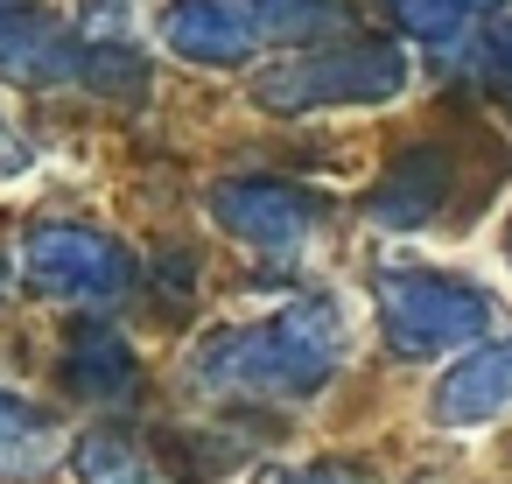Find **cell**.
<instances>
[{
    "label": "cell",
    "instance_id": "2",
    "mask_svg": "<svg viewBox=\"0 0 512 484\" xmlns=\"http://www.w3.org/2000/svg\"><path fill=\"white\" fill-rule=\"evenodd\" d=\"M379 330L400 358H449L491 330V295L456 274H379Z\"/></svg>",
    "mask_w": 512,
    "mask_h": 484
},
{
    "label": "cell",
    "instance_id": "16",
    "mask_svg": "<svg viewBox=\"0 0 512 484\" xmlns=\"http://www.w3.org/2000/svg\"><path fill=\"white\" fill-rule=\"evenodd\" d=\"M29 162H36V155H29V141H22L8 120H0V176H29Z\"/></svg>",
    "mask_w": 512,
    "mask_h": 484
},
{
    "label": "cell",
    "instance_id": "19",
    "mask_svg": "<svg viewBox=\"0 0 512 484\" xmlns=\"http://www.w3.org/2000/svg\"><path fill=\"white\" fill-rule=\"evenodd\" d=\"M8 281H15V274H8V260H0V302H8Z\"/></svg>",
    "mask_w": 512,
    "mask_h": 484
},
{
    "label": "cell",
    "instance_id": "3",
    "mask_svg": "<svg viewBox=\"0 0 512 484\" xmlns=\"http://www.w3.org/2000/svg\"><path fill=\"white\" fill-rule=\"evenodd\" d=\"M407 85V50L393 43H337L288 64H267L253 78V99L267 113H316V106H379Z\"/></svg>",
    "mask_w": 512,
    "mask_h": 484
},
{
    "label": "cell",
    "instance_id": "12",
    "mask_svg": "<svg viewBox=\"0 0 512 484\" xmlns=\"http://www.w3.org/2000/svg\"><path fill=\"white\" fill-rule=\"evenodd\" d=\"M78 477L85 484H141L148 477V456L127 442V435H92L78 449Z\"/></svg>",
    "mask_w": 512,
    "mask_h": 484
},
{
    "label": "cell",
    "instance_id": "15",
    "mask_svg": "<svg viewBox=\"0 0 512 484\" xmlns=\"http://www.w3.org/2000/svg\"><path fill=\"white\" fill-rule=\"evenodd\" d=\"M85 85L92 92H113V99H141V57H127V50H85Z\"/></svg>",
    "mask_w": 512,
    "mask_h": 484
},
{
    "label": "cell",
    "instance_id": "7",
    "mask_svg": "<svg viewBox=\"0 0 512 484\" xmlns=\"http://www.w3.org/2000/svg\"><path fill=\"white\" fill-rule=\"evenodd\" d=\"M78 64H85V50L71 43L64 15H50V8H8L0 15V78L8 85L43 92V85L78 78Z\"/></svg>",
    "mask_w": 512,
    "mask_h": 484
},
{
    "label": "cell",
    "instance_id": "4",
    "mask_svg": "<svg viewBox=\"0 0 512 484\" xmlns=\"http://www.w3.org/2000/svg\"><path fill=\"white\" fill-rule=\"evenodd\" d=\"M22 274L50 295V302H120L134 288V260L120 239L92 232V225H36L22 239Z\"/></svg>",
    "mask_w": 512,
    "mask_h": 484
},
{
    "label": "cell",
    "instance_id": "11",
    "mask_svg": "<svg viewBox=\"0 0 512 484\" xmlns=\"http://www.w3.org/2000/svg\"><path fill=\"white\" fill-rule=\"evenodd\" d=\"M64 379H71L78 400L113 407V400L134 393V351H127L113 330H78V337H71V358H64Z\"/></svg>",
    "mask_w": 512,
    "mask_h": 484
},
{
    "label": "cell",
    "instance_id": "5",
    "mask_svg": "<svg viewBox=\"0 0 512 484\" xmlns=\"http://www.w3.org/2000/svg\"><path fill=\"white\" fill-rule=\"evenodd\" d=\"M211 218L260 260H295L316 225H323V204L295 183H267V176H239V183H211Z\"/></svg>",
    "mask_w": 512,
    "mask_h": 484
},
{
    "label": "cell",
    "instance_id": "9",
    "mask_svg": "<svg viewBox=\"0 0 512 484\" xmlns=\"http://www.w3.org/2000/svg\"><path fill=\"white\" fill-rule=\"evenodd\" d=\"M449 183H456V162H449V148H407L386 176H379V190H372V218L379 225H393V232H414V225H428L442 204H449Z\"/></svg>",
    "mask_w": 512,
    "mask_h": 484
},
{
    "label": "cell",
    "instance_id": "14",
    "mask_svg": "<svg viewBox=\"0 0 512 484\" xmlns=\"http://www.w3.org/2000/svg\"><path fill=\"white\" fill-rule=\"evenodd\" d=\"M386 8H393L400 29H414V36H456V29L477 15V0H386Z\"/></svg>",
    "mask_w": 512,
    "mask_h": 484
},
{
    "label": "cell",
    "instance_id": "1",
    "mask_svg": "<svg viewBox=\"0 0 512 484\" xmlns=\"http://www.w3.org/2000/svg\"><path fill=\"white\" fill-rule=\"evenodd\" d=\"M351 351V323L330 295H309V302H288L281 316L267 323H239V330H218L197 344V386H218V393H274V400H295V393H316Z\"/></svg>",
    "mask_w": 512,
    "mask_h": 484
},
{
    "label": "cell",
    "instance_id": "13",
    "mask_svg": "<svg viewBox=\"0 0 512 484\" xmlns=\"http://www.w3.org/2000/svg\"><path fill=\"white\" fill-rule=\"evenodd\" d=\"M337 22H344L337 0H267V8H260V29L267 36H323Z\"/></svg>",
    "mask_w": 512,
    "mask_h": 484
},
{
    "label": "cell",
    "instance_id": "10",
    "mask_svg": "<svg viewBox=\"0 0 512 484\" xmlns=\"http://www.w3.org/2000/svg\"><path fill=\"white\" fill-rule=\"evenodd\" d=\"M64 456V428L0 386V484H43Z\"/></svg>",
    "mask_w": 512,
    "mask_h": 484
},
{
    "label": "cell",
    "instance_id": "21",
    "mask_svg": "<svg viewBox=\"0 0 512 484\" xmlns=\"http://www.w3.org/2000/svg\"><path fill=\"white\" fill-rule=\"evenodd\" d=\"M260 8H267V0H260Z\"/></svg>",
    "mask_w": 512,
    "mask_h": 484
},
{
    "label": "cell",
    "instance_id": "18",
    "mask_svg": "<svg viewBox=\"0 0 512 484\" xmlns=\"http://www.w3.org/2000/svg\"><path fill=\"white\" fill-rule=\"evenodd\" d=\"M302 484H365V477H358V470H309Z\"/></svg>",
    "mask_w": 512,
    "mask_h": 484
},
{
    "label": "cell",
    "instance_id": "20",
    "mask_svg": "<svg viewBox=\"0 0 512 484\" xmlns=\"http://www.w3.org/2000/svg\"><path fill=\"white\" fill-rule=\"evenodd\" d=\"M505 260H512V218H505Z\"/></svg>",
    "mask_w": 512,
    "mask_h": 484
},
{
    "label": "cell",
    "instance_id": "8",
    "mask_svg": "<svg viewBox=\"0 0 512 484\" xmlns=\"http://www.w3.org/2000/svg\"><path fill=\"white\" fill-rule=\"evenodd\" d=\"M162 43H169L183 64L225 71V64H246V57H253L260 22L239 8V0H176V8L162 15Z\"/></svg>",
    "mask_w": 512,
    "mask_h": 484
},
{
    "label": "cell",
    "instance_id": "17",
    "mask_svg": "<svg viewBox=\"0 0 512 484\" xmlns=\"http://www.w3.org/2000/svg\"><path fill=\"white\" fill-rule=\"evenodd\" d=\"M484 64H491V78H498V92H512V22H505V29L491 36V57H484Z\"/></svg>",
    "mask_w": 512,
    "mask_h": 484
},
{
    "label": "cell",
    "instance_id": "6",
    "mask_svg": "<svg viewBox=\"0 0 512 484\" xmlns=\"http://www.w3.org/2000/svg\"><path fill=\"white\" fill-rule=\"evenodd\" d=\"M428 414H435L442 428H484V421L512 414V337H505V344H470V351L435 379Z\"/></svg>",
    "mask_w": 512,
    "mask_h": 484
}]
</instances>
